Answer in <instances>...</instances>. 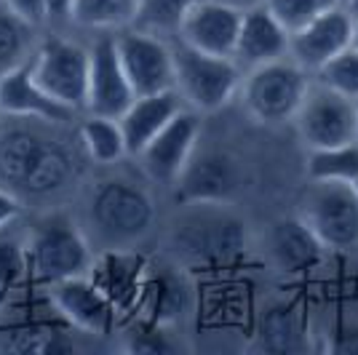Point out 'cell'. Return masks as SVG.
<instances>
[{"instance_id": "cell-1", "label": "cell", "mask_w": 358, "mask_h": 355, "mask_svg": "<svg viewBox=\"0 0 358 355\" xmlns=\"http://www.w3.org/2000/svg\"><path fill=\"white\" fill-rule=\"evenodd\" d=\"M174 89L195 113H217L241 91V64L179 41L174 48Z\"/></svg>"}, {"instance_id": "cell-2", "label": "cell", "mask_w": 358, "mask_h": 355, "mask_svg": "<svg viewBox=\"0 0 358 355\" xmlns=\"http://www.w3.org/2000/svg\"><path fill=\"white\" fill-rule=\"evenodd\" d=\"M310 78L292 59H275L252 67L246 80H241V96L249 115L259 123L294 120L299 104L308 94Z\"/></svg>"}, {"instance_id": "cell-3", "label": "cell", "mask_w": 358, "mask_h": 355, "mask_svg": "<svg viewBox=\"0 0 358 355\" xmlns=\"http://www.w3.org/2000/svg\"><path fill=\"white\" fill-rule=\"evenodd\" d=\"M299 219L315 233L327 249L358 246V195L348 182H313L302 198Z\"/></svg>"}, {"instance_id": "cell-4", "label": "cell", "mask_w": 358, "mask_h": 355, "mask_svg": "<svg viewBox=\"0 0 358 355\" xmlns=\"http://www.w3.org/2000/svg\"><path fill=\"white\" fill-rule=\"evenodd\" d=\"M193 211L177 224V249L195 265H227L243 252V224L220 211V203H193Z\"/></svg>"}, {"instance_id": "cell-5", "label": "cell", "mask_w": 358, "mask_h": 355, "mask_svg": "<svg viewBox=\"0 0 358 355\" xmlns=\"http://www.w3.org/2000/svg\"><path fill=\"white\" fill-rule=\"evenodd\" d=\"M89 70L91 51H86L83 45L73 43V41H64V38L45 41L35 51V59L30 61V73L38 80V86L75 113L86 110Z\"/></svg>"}, {"instance_id": "cell-6", "label": "cell", "mask_w": 358, "mask_h": 355, "mask_svg": "<svg viewBox=\"0 0 358 355\" xmlns=\"http://www.w3.org/2000/svg\"><path fill=\"white\" fill-rule=\"evenodd\" d=\"M299 139L308 150L337 147L356 142V102L337 91L310 80L308 94L299 104L297 115Z\"/></svg>"}, {"instance_id": "cell-7", "label": "cell", "mask_w": 358, "mask_h": 355, "mask_svg": "<svg viewBox=\"0 0 358 355\" xmlns=\"http://www.w3.org/2000/svg\"><path fill=\"white\" fill-rule=\"evenodd\" d=\"M30 265L41 281L59 283L91 273V252L83 236L62 217H54L35 233L30 243Z\"/></svg>"}, {"instance_id": "cell-8", "label": "cell", "mask_w": 358, "mask_h": 355, "mask_svg": "<svg viewBox=\"0 0 358 355\" xmlns=\"http://www.w3.org/2000/svg\"><path fill=\"white\" fill-rule=\"evenodd\" d=\"M118 59L136 96L174 89V54L158 38L142 30H129L115 38Z\"/></svg>"}, {"instance_id": "cell-9", "label": "cell", "mask_w": 358, "mask_h": 355, "mask_svg": "<svg viewBox=\"0 0 358 355\" xmlns=\"http://www.w3.org/2000/svg\"><path fill=\"white\" fill-rule=\"evenodd\" d=\"M91 219L113 240L142 236L152 219V203L145 190L129 182H102L91 198Z\"/></svg>"}, {"instance_id": "cell-10", "label": "cell", "mask_w": 358, "mask_h": 355, "mask_svg": "<svg viewBox=\"0 0 358 355\" xmlns=\"http://www.w3.org/2000/svg\"><path fill=\"white\" fill-rule=\"evenodd\" d=\"M243 11L224 0H198L182 19L179 41L214 57H233Z\"/></svg>"}, {"instance_id": "cell-11", "label": "cell", "mask_w": 358, "mask_h": 355, "mask_svg": "<svg viewBox=\"0 0 358 355\" xmlns=\"http://www.w3.org/2000/svg\"><path fill=\"white\" fill-rule=\"evenodd\" d=\"M350 32H353V14L345 6H337L289 35V57L305 73H315L331 57H337L350 45Z\"/></svg>"}, {"instance_id": "cell-12", "label": "cell", "mask_w": 358, "mask_h": 355, "mask_svg": "<svg viewBox=\"0 0 358 355\" xmlns=\"http://www.w3.org/2000/svg\"><path fill=\"white\" fill-rule=\"evenodd\" d=\"M201 136V123L193 110H182L166 123L161 133L152 136L148 147L139 152L142 166L155 182H177L185 166L195 155Z\"/></svg>"}, {"instance_id": "cell-13", "label": "cell", "mask_w": 358, "mask_h": 355, "mask_svg": "<svg viewBox=\"0 0 358 355\" xmlns=\"http://www.w3.org/2000/svg\"><path fill=\"white\" fill-rule=\"evenodd\" d=\"M134 99V89H131L129 78H126L123 67H120L115 38H102L99 43L91 48L86 110H89L91 115L120 118Z\"/></svg>"}, {"instance_id": "cell-14", "label": "cell", "mask_w": 358, "mask_h": 355, "mask_svg": "<svg viewBox=\"0 0 358 355\" xmlns=\"http://www.w3.org/2000/svg\"><path fill=\"white\" fill-rule=\"evenodd\" d=\"M284 57H289V30L270 14L265 3L246 8L241 16L233 59L241 67H259V64L284 59Z\"/></svg>"}, {"instance_id": "cell-15", "label": "cell", "mask_w": 358, "mask_h": 355, "mask_svg": "<svg viewBox=\"0 0 358 355\" xmlns=\"http://www.w3.org/2000/svg\"><path fill=\"white\" fill-rule=\"evenodd\" d=\"M177 184L187 203H222L238 187V166L224 152H195Z\"/></svg>"}, {"instance_id": "cell-16", "label": "cell", "mask_w": 358, "mask_h": 355, "mask_svg": "<svg viewBox=\"0 0 358 355\" xmlns=\"http://www.w3.org/2000/svg\"><path fill=\"white\" fill-rule=\"evenodd\" d=\"M51 302L70 324L86 328L91 334H107L115 324V312H118L115 305L102 294V289L86 275L54 283Z\"/></svg>"}, {"instance_id": "cell-17", "label": "cell", "mask_w": 358, "mask_h": 355, "mask_svg": "<svg viewBox=\"0 0 358 355\" xmlns=\"http://www.w3.org/2000/svg\"><path fill=\"white\" fill-rule=\"evenodd\" d=\"M0 113L11 118L48 120V123H64L75 115V110L59 104L38 86V80L30 73V64H22L0 78Z\"/></svg>"}, {"instance_id": "cell-18", "label": "cell", "mask_w": 358, "mask_h": 355, "mask_svg": "<svg viewBox=\"0 0 358 355\" xmlns=\"http://www.w3.org/2000/svg\"><path fill=\"white\" fill-rule=\"evenodd\" d=\"M182 110L185 107H182V96L177 89L136 96L134 102L129 104V110L118 118L120 129H123V139H126V152L139 155L152 142V136L164 131L166 123Z\"/></svg>"}, {"instance_id": "cell-19", "label": "cell", "mask_w": 358, "mask_h": 355, "mask_svg": "<svg viewBox=\"0 0 358 355\" xmlns=\"http://www.w3.org/2000/svg\"><path fill=\"white\" fill-rule=\"evenodd\" d=\"M148 265L142 256L126 252H113L91 265V281L115 305V310H129L139 302Z\"/></svg>"}, {"instance_id": "cell-20", "label": "cell", "mask_w": 358, "mask_h": 355, "mask_svg": "<svg viewBox=\"0 0 358 355\" xmlns=\"http://www.w3.org/2000/svg\"><path fill=\"white\" fill-rule=\"evenodd\" d=\"M327 246L302 219H278L270 230V254L284 273L302 275L321 265Z\"/></svg>"}, {"instance_id": "cell-21", "label": "cell", "mask_w": 358, "mask_h": 355, "mask_svg": "<svg viewBox=\"0 0 358 355\" xmlns=\"http://www.w3.org/2000/svg\"><path fill=\"white\" fill-rule=\"evenodd\" d=\"M136 305H142V310L150 315V324L177 321L187 305V286L177 273H171V267H148Z\"/></svg>"}, {"instance_id": "cell-22", "label": "cell", "mask_w": 358, "mask_h": 355, "mask_svg": "<svg viewBox=\"0 0 358 355\" xmlns=\"http://www.w3.org/2000/svg\"><path fill=\"white\" fill-rule=\"evenodd\" d=\"M32 41L35 24L24 22L6 0H0V78L27 64Z\"/></svg>"}, {"instance_id": "cell-23", "label": "cell", "mask_w": 358, "mask_h": 355, "mask_svg": "<svg viewBox=\"0 0 358 355\" xmlns=\"http://www.w3.org/2000/svg\"><path fill=\"white\" fill-rule=\"evenodd\" d=\"M308 177L310 182H348L358 177V142L321 147L308 152Z\"/></svg>"}, {"instance_id": "cell-24", "label": "cell", "mask_w": 358, "mask_h": 355, "mask_svg": "<svg viewBox=\"0 0 358 355\" xmlns=\"http://www.w3.org/2000/svg\"><path fill=\"white\" fill-rule=\"evenodd\" d=\"M80 142H83L91 161L96 163H115L123 155H129L118 118L89 115L80 126Z\"/></svg>"}, {"instance_id": "cell-25", "label": "cell", "mask_w": 358, "mask_h": 355, "mask_svg": "<svg viewBox=\"0 0 358 355\" xmlns=\"http://www.w3.org/2000/svg\"><path fill=\"white\" fill-rule=\"evenodd\" d=\"M136 0H73V16L83 27H96V30H113V27H126L134 24Z\"/></svg>"}, {"instance_id": "cell-26", "label": "cell", "mask_w": 358, "mask_h": 355, "mask_svg": "<svg viewBox=\"0 0 358 355\" xmlns=\"http://www.w3.org/2000/svg\"><path fill=\"white\" fill-rule=\"evenodd\" d=\"M198 0H136L134 27L150 35L179 32L182 19Z\"/></svg>"}, {"instance_id": "cell-27", "label": "cell", "mask_w": 358, "mask_h": 355, "mask_svg": "<svg viewBox=\"0 0 358 355\" xmlns=\"http://www.w3.org/2000/svg\"><path fill=\"white\" fill-rule=\"evenodd\" d=\"M315 80L327 89L343 94L348 99H358V51L353 45H348L337 57L315 70Z\"/></svg>"}, {"instance_id": "cell-28", "label": "cell", "mask_w": 358, "mask_h": 355, "mask_svg": "<svg viewBox=\"0 0 358 355\" xmlns=\"http://www.w3.org/2000/svg\"><path fill=\"white\" fill-rule=\"evenodd\" d=\"M268 350H299L302 347V326L294 310L289 307H273L262 318V334Z\"/></svg>"}, {"instance_id": "cell-29", "label": "cell", "mask_w": 358, "mask_h": 355, "mask_svg": "<svg viewBox=\"0 0 358 355\" xmlns=\"http://www.w3.org/2000/svg\"><path fill=\"white\" fill-rule=\"evenodd\" d=\"M262 3L270 8V14L289 30V35L299 27H305L308 22H313L315 16L343 6L340 0H262Z\"/></svg>"}, {"instance_id": "cell-30", "label": "cell", "mask_w": 358, "mask_h": 355, "mask_svg": "<svg viewBox=\"0 0 358 355\" xmlns=\"http://www.w3.org/2000/svg\"><path fill=\"white\" fill-rule=\"evenodd\" d=\"M6 3H8L24 22H30L35 27L43 24L45 19H48V14H45V0H6Z\"/></svg>"}, {"instance_id": "cell-31", "label": "cell", "mask_w": 358, "mask_h": 355, "mask_svg": "<svg viewBox=\"0 0 358 355\" xmlns=\"http://www.w3.org/2000/svg\"><path fill=\"white\" fill-rule=\"evenodd\" d=\"M22 267H24V259H22V254L16 252V246H0V281L11 283L22 273Z\"/></svg>"}, {"instance_id": "cell-32", "label": "cell", "mask_w": 358, "mask_h": 355, "mask_svg": "<svg viewBox=\"0 0 358 355\" xmlns=\"http://www.w3.org/2000/svg\"><path fill=\"white\" fill-rule=\"evenodd\" d=\"M329 347L334 353H358V326H348L343 331H337Z\"/></svg>"}, {"instance_id": "cell-33", "label": "cell", "mask_w": 358, "mask_h": 355, "mask_svg": "<svg viewBox=\"0 0 358 355\" xmlns=\"http://www.w3.org/2000/svg\"><path fill=\"white\" fill-rule=\"evenodd\" d=\"M19 201H16L14 193H8V190H0V230H6L8 224L14 222L16 217H19Z\"/></svg>"}, {"instance_id": "cell-34", "label": "cell", "mask_w": 358, "mask_h": 355, "mask_svg": "<svg viewBox=\"0 0 358 355\" xmlns=\"http://www.w3.org/2000/svg\"><path fill=\"white\" fill-rule=\"evenodd\" d=\"M70 8H73V0H45V14L48 19L54 16H70Z\"/></svg>"}, {"instance_id": "cell-35", "label": "cell", "mask_w": 358, "mask_h": 355, "mask_svg": "<svg viewBox=\"0 0 358 355\" xmlns=\"http://www.w3.org/2000/svg\"><path fill=\"white\" fill-rule=\"evenodd\" d=\"M224 3H230V6H236L241 11H246V8H252L257 3H262V0H224Z\"/></svg>"}, {"instance_id": "cell-36", "label": "cell", "mask_w": 358, "mask_h": 355, "mask_svg": "<svg viewBox=\"0 0 358 355\" xmlns=\"http://www.w3.org/2000/svg\"><path fill=\"white\" fill-rule=\"evenodd\" d=\"M350 45L358 51V16H353V32H350Z\"/></svg>"}, {"instance_id": "cell-37", "label": "cell", "mask_w": 358, "mask_h": 355, "mask_svg": "<svg viewBox=\"0 0 358 355\" xmlns=\"http://www.w3.org/2000/svg\"><path fill=\"white\" fill-rule=\"evenodd\" d=\"M345 8H348L353 16H358V0H348V3H345Z\"/></svg>"}, {"instance_id": "cell-38", "label": "cell", "mask_w": 358, "mask_h": 355, "mask_svg": "<svg viewBox=\"0 0 358 355\" xmlns=\"http://www.w3.org/2000/svg\"><path fill=\"white\" fill-rule=\"evenodd\" d=\"M356 142H358V99H356Z\"/></svg>"}, {"instance_id": "cell-39", "label": "cell", "mask_w": 358, "mask_h": 355, "mask_svg": "<svg viewBox=\"0 0 358 355\" xmlns=\"http://www.w3.org/2000/svg\"><path fill=\"white\" fill-rule=\"evenodd\" d=\"M353 187H356V195H358V177H356V182H353Z\"/></svg>"}, {"instance_id": "cell-40", "label": "cell", "mask_w": 358, "mask_h": 355, "mask_svg": "<svg viewBox=\"0 0 358 355\" xmlns=\"http://www.w3.org/2000/svg\"><path fill=\"white\" fill-rule=\"evenodd\" d=\"M340 3H343V6H345V3H348V0H340Z\"/></svg>"}]
</instances>
